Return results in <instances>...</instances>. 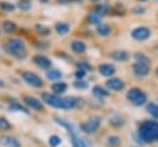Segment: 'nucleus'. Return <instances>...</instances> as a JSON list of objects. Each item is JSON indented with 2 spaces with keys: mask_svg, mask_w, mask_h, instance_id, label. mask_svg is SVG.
Here are the masks:
<instances>
[{
  "mask_svg": "<svg viewBox=\"0 0 158 147\" xmlns=\"http://www.w3.org/2000/svg\"><path fill=\"white\" fill-rule=\"evenodd\" d=\"M54 30H56V32H57L58 35L64 36V35H67V33L69 32L70 26H69V23L60 21V22H57V23L54 25Z\"/></svg>",
  "mask_w": 158,
  "mask_h": 147,
  "instance_id": "nucleus-17",
  "label": "nucleus"
},
{
  "mask_svg": "<svg viewBox=\"0 0 158 147\" xmlns=\"http://www.w3.org/2000/svg\"><path fill=\"white\" fill-rule=\"evenodd\" d=\"M106 86L107 89L110 90H114V91H120L125 88V82L120 78H110L106 80Z\"/></svg>",
  "mask_w": 158,
  "mask_h": 147,
  "instance_id": "nucleus-11",
  "label": "nucleus"
},
{
  "mask_svg": "<svg viewBox=\"0 0 158 147\" xmlns=\"http://www.w3.org/2000/svg\"><path fill=\"white\" fill-rule=\"evenodd\" d=\"M100 125H101V119L99 116H93V117L83 121L79 127L85 133H94V132L98 131V128L100 127Z\"/></svg>",
  "mask_w": 158,
  "mask_h": 147,
  "instance_id": "nucleus-5",
  "label": "nucleus"
},
{
  "mask_svg": "<svg viewBox=\"0 0 158 147\" xmlns=\"http://www.w3.org/2000/svg\"><path fill=\"white\" fill-rule=\"evenodd\" d=\"M111 58H112L114 61H116V62L123 63V62L128 61L130 54H128L126 51H123V49H117V51H114V52L111 53Z\"/></svg>",
  "mask_w": 158,
  "mask_h": 147,
  "instance_id": "nucleus-13",
  "label": "nucleus"
},
{
  "mask_svg": "<svg viewBox=\"0 0 158 147\" xmlns=\"http://www.w3.org/2000/svg\"><path fill=\"white\" fill-rule=\"evenodd\" d=\"M4 86H5V83H4V80L0 79V88H4Z\"/></svg>",
  "mask_w": 158,
  "mask_h": 147,
  "instance_id": "nucleus-41",
  "label": "nucleus"
},
{
  "mask_svg": "<svg viewBox=\"0 0 158 147\" xmlns=\"http://www.w3.org/2000/svg\"><path fill=\"white\" fill-rule=\"evenodd\" d=\"M36 31H37V33L38 35H41V36H47V35H49V32H51V30H49V27H47V26H44V25H42V23H38V25H36Z\"/></svg>",
  "mask_w": 158,
  "mask_h": 147,
  "instance_id": "nucleus-29",
  "label": "nucleus"
},
{
  "mask_svg": "<svg viewBox=\"0 0 158 147\" xmlns=\"http://www.w3.org/2000/svg\"><path fill=\"white\" fill-rule=\"evenodd\" d=\"M120 142H121V140H120L118 136H109V137H107V145L111 146V147L118 146Z\"/></svg>",
  "mask_w": 158,
  "mask_h": 147,
  "instance_id": "nucleus-36",
  "label": "nucleus"
},
{
  "mask_svg": "<svg viewBox=\"0 0 158 147\" xmlns=\"http://www.w3.org/2000/svg\"><path fill=\"white\" fill-rule=\"evenodd\" d=\"M93 1H100V0H93Z\"/></svg>",
  "mask_w": 158,
  "mask_h": 147,
  "instance_id": "nucleus-46",
  "label": "nucleus"
},
{
  "mask_svg": "<svg viewBox=\"0 0 158 147\" xmlns=\"http://www.w3.org/2000/svg\"><path fill=\"white\" fill-rule=\"evenodd\" d=\"M0 9L5 12H12L15 10V5L10 1H1L0 2Z\"/></svg>",
  "mask_w": 158,
  "mask_h": 147,
  "instance_id": "nucleus-28",
  "label": "nucleus"
},
{
  "mask_svg": "<svg viewBox=\"0 0 158 147\" xmlns=\"http://www.w3.org/2000/svg\"><path fill=\"white\" fill-rule=\"evenodd\" d=\"M73 85H74V88H77V89H80V90H85V89H88V83L84 80V79H75V82L73 83Z\"/></svg>",
  "mask_w": 158,
  "mask_h": 147,
  "instance_id": "nucleus-33",
  "label": "nucleus"
},
{
  "mask_svg": "<svg viewBox=\"0 0 158 147\" xmlns=\"http://www.w3.org/2000/svg\"><path fill=\"white\" fill-rule=\"evenodd\" d=\"M67 88H68V85L64 82H56L51 85V89H52L53 94H56V95H60V94L65 93Z\"/></svg>",
  "mask_w": 158,
  "mask_h": 147,
  "instance_id": "nucleus-16",
  "label": "nucleus"
},
{
  "mask_svg": "<svg viewBox=\"0 0 158 147\" xmlns=\"http://www.w3.org/2000/svg\"><path fill=\"white\" fill-rule=\"evenodd\" d=\"M56 120H57V124H59L60 126H63L64 128L68 130V132H69L70 136H75V135H77V131H75L74 126H73L69 121H65V120H62V119H56Z\"/></svg>",
  "mask_w": 158,
  "mask_h": 147,
  "instance_id": "nucleus-22",
  "label": "nucleus"
},
{
  "mask_svg": "<svg viewBox=\"0 0 158 147\" xmlns=\"http://www.w3.org/2000/svg\"><path fill=\"white\" fill-rule=\"evenodd\" d=\"M0 140H1V143L6 147H20V142L11 136H2Z\"/></svg>",
  "mask_w": 158,
  "mask_h": 147,
  "instance_id": "nucleus-18",
  "label": "nucleus"
},
{
  "mask_svg": "<svg viewBox=\"0 0 158 147\" xmlns=\"http://www.w3.org/2000/svg\"><path fill=\"white\" fill-rule=\"evenodd\" d=\"M156 74H157V77H158V67H157V69H156Z\"/></svg>",
  "mask_w": 158,
  "mask_h": 147,
  "instance_id": "nucleus-44",
  "label": "nucleus"
},
{
  "mask_svg": "<svg viewBox=\"0 0 158 147\" xmlns=\"http://www.w3.org/2000/svg\"><path fill=\"white\" fill-rule=\"evenodd\" d=\"M32 59H33V63H35L37 67L42 68V69H49L51 65H52L51 59H49L48 57L43 56V54H36V56H33Z\"/></svg>",
  "mask_w": 158,
  "mask_h": 147,
  "instance_id": "nucleus-10",
  "label": "nucleus"
},
{
  "mask_svg": "<svg viewBox=\"0 0 158 147\" xmlns=\"http://www.w3.org/2000/svg\"><path fill=\"white\" fill-rule=\"evenodd\" d=\"M138 1H142L143 2V1H147V0H138Z\"/></svg>",
  "mask_w": 158,
  "mask_h": 147,
  "instance_id": "nucleus-45",
  "label": "nucleus"
},
{
  "mask_svg": "<svg viewBox=\"0 0 158 147\" xmlns=\"http://www.w3.org/2000/svg\"><path fill=\"white\" fill-rule=\"evenodd\" d=\"M144 11H146V9L143 6H139V5L132 7V12L136 15H142V14H144Z\"/></svg>",
  "mask_w": 158,
  "mask_h": 147,
  "instance_id": "nucleus-38",
  "label": "nucleus"
},
{
  "mask_svg": "<svg viewBox=\"0 0 158 147\" xmlns=\"http://www.w3.org/2000/svg\"><path fill=\"white\" fill-rule=\"evenodd\" d=\"M46 77H47L49 80H52V82H57V80L62 79L63 74H62V72L58 70V69H48V70L46 72Z\"/></svg>",
  "mask_w": 158,
  "mask_h": 147,
  "instance_id": "nucleus-20",
  "label": "nucleus"
},
{
  "mask_svg": "<svg viewBox=\"0 0 158 147\" xmlns=\"http://www.w3.org/2000/svg\"><path fill=\"white\" fill-rule=\"evenodd\" d=\"M109 122H110V125H112L114 127H120V126L123 125V120H122L120 116H112V117H110Z\"/></svg>",
  "mask_w": 158,
  "mask_h": 147,
  "instance_id": "nucleus-35",
  "label": "nucleus"
},
{
  "mask_svg": "<svg viewBox=\"0 0 158 147\" xmlns=\"http://www.w3.org/2000/svg\"><path fill=\"white\" fill-rule=\"evenodd\" d=\"M132 72L136 77L142 78L146 77L149 73V64L148 63H141V62H135L132 64Z\"/></svg>",
  "mask_w": 158,
  "mask_h": 147,
  "instance_id": "nucleus-8",
  "label": "nucleus"
},
{
  "mask_svg": "<svg viewBox=\"0 0 158 147\" xmlns=\"http://www.w3.org/2000/svg\"><path fill=\"white\" fill-rule=\"evenodd\" d=\"M9 110L10 111H16V112H23V114H30V111H28V109L26 107V106H23V105H21L20 103H11L10 105H9Z\"/></svg>",
  "mask_w": 158,
  "mask_h": 147,
  "instance_id": "nucleus-23",
  "label": "nucleus"
},
{
  "mask_svg": "<svg viewBox=\"0 0 158 147\" xmlns=\"http://www.w3.org/2000/svg\"><path fill=\"white\" fill-rule=\"evenodd\" d=\"M94 11H96L98 14H100L101 16H104V15H106V14H109L110 11H111V9H110V6L107 5V4H98L96 6H95V10Z\"/></svg>",
  "mask_w": 158,
  "mask_h": 147,
  "instance_id": "nucleus-25",
  "label": "nucleus"
},
{
  "mask_svg": "<svg viewBox=\"0 0 158 147\" xmlns=\"http://www.w3.org/2000/svg\"><path fill=\"white\" fill-rule=\"evenodd\" d=\"M133 57H135V62H141V63H148V64H149V59H148V57H147L146 54L141 53V52L135 53Z\"/></svg>",
  "mask_w": 158,
  "mask_h": 147,
  "instance_id": "nucleus-34",
  "label": "nucleus"
},
{
  "mask_svg": "<svg viewBox=\"0 0 158 147\" xmlns=\"http://www.w3.org/2000/svg\"><path fill=\"white\" fill-rule=\"evenodd\" d=\"M4 49L7 54L12 56L14 58L22 61L27 57V51L25 48V43L20 38H11L4 44Z\"/></svg>",
  "mask_w": 158,
  "mask_h": 147,
  "instance_id": "nucleus-3",
  "label": "nucleus"
},
{
  "mask_svg": "<svg viewBox=\"0 0 158 147\" xmlns=\"http://www.w3.org/2000/svg\"><path fill=\"white\" fill-rule=\"evenodd\" d=\"M70 138H72V145H73V147H86V143H85L80 137H78L77 135H75V136H70Z\"/></svg>",
  "mask_w": 158,
  "mask_h": 147,
  "instance_id": "nucleus-31",
  "label": "nucleus"
},
{
  "mask_svg": "<svg viewBox=\"0 0 158 147\" xmlns=\"http://www.w3.org/2000/svg\"><path fill=\"white\" fill-rule=\"evenodd\" d=\"M93 94H94L98 99L107 98V96L110 95V93H109L105 88H102V86H100V85H95V86L93 88Z\"/></svg>",
  "mask_w": 158,
  "mask_h": 147,
  "instance_id": "nucleus-21",
  "label": "nucleus"
},
{
  "mask_svg": "<svg viewBox=\"0 0 158 147\" xmlns=\"http://www.w3.org/2000/svg\"><path fill=\"white\" fill-rule=\"evenodd\" d=\"M1 28H2L4 32H6V33H11V32H14V31L16 30V23H15L14 21H11V20H6V21L2 22Z\"/></svg>",
  "mask_w": 158,
  "mask_h": 147,
  "instance_id": "nucleus-24",
  "label": "nucleus"
},
{
  "mask_svg": "<svg viewBox=\"0 0 158 147\" xmlns=\"http://www.w3.org/2000/svg\"><path fill=\"white\" fill-rule=\"evenodd\" d=\"M57 1H58L59 4H67V2L69 1V0H57Z\"/></svg>",
  "mask_w": 158,
  "mask_h": 147,
  "instance_id": "nucleus-40",
  "label": "nucleus"
},
{
  "mask_svg": "<svg viewBox=\"0 0 158 147\" xmlns=\"http://www.w3.org/2000/svg\"><path fill=\"white\" fill-rule=\"evenodd\" d=\"M70 48H72V51H73L74 53L81 54V53H84V52L86 51V44H85L83 41H80V40H74V41L70 43Z\"/></svg>",
  "mask_w": 158,
  "mask_h": 147,
  "instance_id": "nucleus-14",
  "label": "nucleus"
},
{
  "mask_svg": "<svg viewBox=\"0 0 158 147\" xmlns=\"http://www.w3.org/2000/svg\"><path fill=\"white\" fill-rule=\"evenodd\" d=\"M96 32H98V35L99 36H101V37H107L110 33H111V27L107 25V23H100V25H98L96 26Z\"/></svg>",
  "mask_w": 158,
  "mask_h": 147,
  "instance_id": "nucleus-19",
  "label": "nucleus"
},
{
  "mask_svg": "<svg viewBox=\"0 0 158 147\" xmlns=\"http://www.w3.org/2000/svg\"><path fill=\"white\" fill-rule=\"evenodd\" d=\"M126 98L131 104H133L136 106H142V105H144L147 103V95L139 88H131L127 91Z\"/></svg>",
  "mask_w": 158,
  "mask_h": 147,
  "instance_id": "nucleus-4",
  "label": "nucleus"
},
{
  "mask_svg": "<svg viewBox=\"0 0 158 147\" xmlns=\"http://www.w3.org/2000/svg\"><path fill=\"white\" fill-rule=\"evenodd\" d=\"M138 136L141 141L146 143H151L153 141H157L158 136V122L157 121H143L138 127Z\"/></svg>",
  "mask_w": 158,
  "mask_h": 147,
  "instance_id": "nucleus-2",
  "label": "nucleus"
},
{
  "mask_svg": "<svg viewBox=\"0 0 158 147\" xmlns=\"http://www.w3.org/2000/svg\"><path fill=\"white\" fill-rule=\"evenodd\" d=\"M42 100L56 109H73L75 106H78L79 104H83L81 99L75 98V96H60V95H56V94H51V93H43L42 94Z\"/></svg>",
  "mask_w": 158,
  "mask_h": 147,
  "instance_id": "nucleus-1",
  "label": "nucleus"
},
{
  "mask_svg": "<svg viewBox=\"0 0 158 147\" xmlns=\"http://www.w3.org/2000/svg\"><path fill=\"white\" fill-rule=\"evenodd\" d=\"M17 7L22 11H28L32 7V2H31V0H19Z\"/></svg>",
  "mask_w": 158,
  "mask_h": 147,
  "instance_id": "nucleus-27",
  "label": "nucleus"
},
{
  "mask_svg": "<svg viewBox=\"0 0 158 147\" xmlns=\"http://www.w3.org/2000/svg\"><path fill=\"white\" fill-rule=\"evenodd\" d=\"M22 79H23V82H26L28 85H31V86H35V88H40V86H42L43 85V82H42V79L36 74V73H33V72H28V70H25V72H22Z\"/></svg>",
  "mask_w": 158,
  "mask_h": 147,
  "instance_id": "nucleus-7",
  "label": "nucleus"
},
{
  "mask_svg": "<svg viewBox=\"0 0 158 147\" xmlns=\"http://www.w3.org/2000/svg\"><path fill=\"white\" fill-rule=\"evenodd\" d=\"M147 111L149 115H152L154 119H158V104L156 103H149L147 104Z\"/></svg>",
  "mask_w": 158,
  "mask_h": 147,
  "instance_id": "nucleus-26",
  "label": "nucleus"
},
{
  "mask_svg": "<svg viewBox=\"0 0 158 147\" xmlns=\"http://www.w3.org/2000/svg\"><path fill=\"white\" fill-rule=\"evenodd\" d=\"M73 1H75V2H83L84 0H73Z\"/></svg>",
  "mask_w": 158,
  "mask_h": 147,
  "instance_id": "nucleus-43",
  "label": "nucleus"
},
{
  "mask_svg": "<svg viewBox=\"0 0 158 147\" xmlns=\"http://www.w3.org/2000/svg\"><path fill=\"white\" fill-rule=\"evenodd\" d=\"M86 21H88V23H90V25H95V26H98V25L101 23V21H102V16H101L100 14H98L96 11H91V12L88 14V16H86Z\"/></svg>",
  "mask_w": 158,
  "mask_h": 147,
  "instance_id": "nucleus-15",
  "label": "nucleus"
},
{
  "mask_svg": "<svg viewBox=\"0 0 158 147\" xmlns=\"http://www.w3.org/2000/svg\"><path fill=\"white\" fill-rule=\"evenodd\" d=\"M77 67H78V69H83V70H85V72L93 70V65H91L89 62H86V61H79V62L77 63Z\"/></svg>",
  "mask_w": 158,
  "mask_h": 147,
  "instance_id": "nucleus-32",
  "label": "nucleus"
},
{
  "mask_svg": "<svg viewBox=\"0 0 158 147\" xmlns=\"http://www.w3.org/2000/svg\"><path fill=\"white\" fill-rule=\"evenodd\" d=\"M99 73L102 75V77H111L115 72H116V69H115V67L112 65V64H110V63H104V64H100L99 65Z\"/></svg>",
  "mask_w": 158,
  "mask_h": 147,
  "instance_id": "nucleus-12",
  "label": "nucleus"
},
{
  "mask_svg": "<svg viewBox=\"0 0 158 147\" xmlns=\"http://www.w3.org/2000/svg\"><path fill=\"white\" fill-rule=\"evenodd\" d=\"M48 143H49L51 147H58V146L62 143V140H60L59 136L52 135V136H49V138H48Z\"/></svg>",
  "mask_w": 158,
  "mask_h": 147,
  "instance_id": "nucleus-30",
  "label": "nucleus"
},
{
  "mask_svg": "<svg viewBox=\"0 0 158 147\" xmlns=\"http://www.w3.org/2000/svg\"><path fill=\"white\" fill-rule=\"evenodd\" d=\"M151 36V30L146 26H138V27H135L132 31H131V37L138 42H142V41H146L148 40Z\"/></svg>",
  "mask_w": 158,
  "mask_h": 147,
  "instance_id": "nucleus-6",
  "label": "nucleus"
},
{
  "mask_svg": "<svg viewBox=\"0 0 158 147\" xmlns=\"http://www.w3.org/2000/svg\"><path fill=\"white\" fill-rule=\"evenodd\" d=\"M157 142H158V136H157Z\"/></svg>",
  "mask_w": 158,
  "mask_h": 147,
  "instance_id": "nucleus-47",
  "label": "nucleus"
},
{
  "mask_svg": "<svg viewBox=\"0 0 158 147\" xmlns=\"http://www.w3.org/2000/svg\"><path fill=\"white\" fill-rule=\"evenodd\" d=\"M0 128L1 130H9V128H11V124L5 117H0Z\"/></svg>",
  "mask_w": 158,
  "mask_h": 147,
  "instance_id": "nucleus-37",
  "label": "nucleus"
},
{
  "mask_svg": "<svg viewBox=\"0 0 158 147\" xmlns=\"http://www.w3.org/2000/svg\"><path fill=\"white\" fill-rule=\"evenodd\" d=\"M23 103L30 107V109H33V110H37V111H42L43 110V103L35 98V96H31V95H25L23 96Z\"/></svg>",
  "mask_w": 158,
  "mask_h": 147,
  "instance_id": "nucleus-9",
  "label": "nucleus"
},
{
  "mask_svg": "<svg viewBox=\"0 0 158 147\" xmlns=\"http://www.w3.org/2000/svg\"><path fill=\"white\" fill-rule=\"evenodd\" d=\"M38 1H40V2H43V4H46V2H48L49 0H38Z\"/></svg>",
  "mask_w": 158,
  "mask_h": 147,
  "instance_id": "nucleus-42",
  "label": "nucleus"
},
{
  "mask_svg": "<svg viewBox=\"0 0 158 147\" xmlns=\"http://www.w3.org/2000/svg\"><path fill=\"white\" fill-rule=\"evenodd\" d=\"M74 75H75L77 79H84V77L86 75V72L83 70V69H77L75 73H74Z\"/></svg>",
  "mask_w": 158,
  "mask_h": 147,
  "instance_id": "nucleus-39",
  "label": "nucleus"
}]
</instances>
